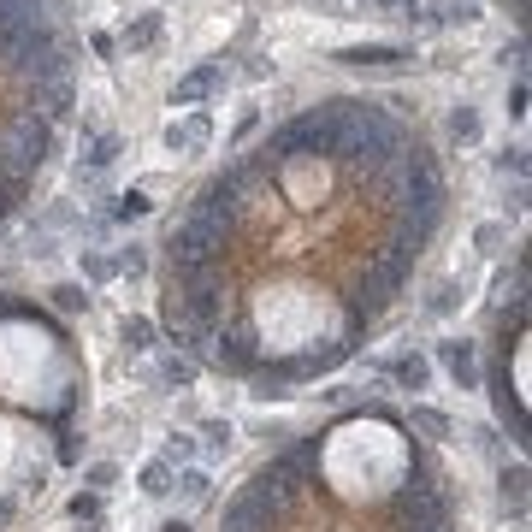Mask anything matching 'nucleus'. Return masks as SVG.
<instances>
[{
	"instance_id": "obj_1",
	"label": "nucleus",
	"mask_w": 532,
	"mask_h": 532,
	"mask_svg": "<svg viewBox=\"0 0 532 532\" xmlns=\"http://www.w3.org/2000/svg\"><path fill=\"white\" fill-rule=\"evenodd\" d=\"M444 207L408 95H326L190 190L160 237L154 326L249 397H296L391 314Z\"/></svg>"
},
{
	"instance_id": "obj_2",
	"label": "nucleus",
	"mask_w": 532,
	"mask_h": 532,
	"mask_svg": "<svg viewBox=\"0 0 532 532\" xmlns=\"http://www.w3.org/2000/svg\"><path fill=\"white\" fill-rule=\"evenodd\" d=\"M89 367L71 332L30 296L0 290V532L77 467Z\"/></svg>"
},
{
	"instance_id": "obj_3",
	"label": "nucleus",
	"mask_w": 532,
	"mask_h": 532,
	"mask_svg": "<svg viewBox=\"0 0 532 532\" xmlns=\"http://www.w3.org/2000/svg\"><path fill=\"white\" fill-rule=\"evenodd\" d=\"M77 113V36L54 0H0V231L24 213Z\"/></svg>"
},
{
	"instance_id": "obj_4",
	"label": "nucleus",
	"mask_w": 532,
	"mask_h": 532,
	"mask_svg": "<svg viewBox=\"0 0 532 532\" xmlns=\"http://www.w3.org/2000/svg\"><path fill=\"white\" fill-rule=\"evenodd\" d=\"M497 367H491V402H497V420L509 426L515 450H527L532 420H527V302H509L497 308Z\"/></svg>"
},
{
	"instance_id": "obj_5",
	"label": "nucleus",
	"mask_w": 532,
	"mask_h": 532,
	"mask_svg": "<svg viewBox=\"0 0 532 532\" xmlns=\"http://www.w3.org/2000/svg\"><path fill=\"white\" fill-rule=\"evenodd\" d=\"M213 136H219L213 113H207V107H190V113H178V119H166V125H160V148H166V154H178V160H196V154L213 148Z\"/></svg>"
},
{
	"instance_id": "obj_6",
	"label": "nucleus",
	"mask_w": 532,
	"mask_h": 532,
	"mask_svg": "<svg viewBox=\"0 0 532 532\" xmlns=\"http://www.w3.org/2000/svg\"><path fill=\"white\" fill-rule=\"evenodd\" d=\"M225 83H231V66H225V60H201V66H190L166 89V101H172L178 113H190V107H207L213 95H225Z\"/></svg>"
},
{
	"instance_id": "obj_7",
	"label": "nucleus",
	"mask_w": 532,
	"mask_h": 532,
	"mask_svg": "<svg viewBox=\"0 0 532 532\" xmlns=\"http://www.w3.org/2000/svg\"><path fill=\"white\" fill-rule=\"evenodd\" d=\"M332 60L349 71H391V66H408L414 48H402V42H355V48H337Z\"/></svg>"
},
{
	"instance_id": "obj_8",
	"label": "nucleus",
	"mask_w": 532,
	"mask_h": 532,
	"mask_svg": "<svg viewBox=\"0 0 532 532\" xmlns=\"http://www.w3.org/2000/svg\"><path fill=\"white\" fill-rule=\"evenodd\" d=\"M438 367L456 379V391H479V343H467V337H444L438 343Z\"/></svg>"
},
{
	"instance_id": "obj_9",
	"label": "nucleus",
	"mask_w": 532,
	"mask_h": 532,
	"mask_svg": "<svg viewBox=\"0 0 532 532\" xmlns=\"http://www.w3.org/2000/svg\"><path fill=\"white\" fill-rule=\"evenodd\" d=\"M77 148H83V160H77V172H107L113 160H119V136L113 131H95V125H83V136H77Z\"/></svg>"
},
{
	"instance_id": "obj_10",
	"label": "nucleus",
	"mask_w": 532,
	"mask_h": 532,
	"mask_svg": "<svg viewBox=\"0 0 532 532\" xmlns=\"http://www.w3.org/2000/svg\"><path fill=\"white\" fill-rule=\"evenodd\" d=\"M160 36H166V12H136L131 24L119 30V48L125 54H148V48H160Z\"/></svg>"
},
{
	"instance_id": "obj_11",
	"label": "nucleus",
	"mask_w": 532,
	"mask_h": 532,
	"mask_svg": "<svg viewBox=\"0 0 532 532\" xmlns=\"http://www.w3.org/2000/svg\"><path fill=\"white\" fill-rule=\"evenodd\" d=\"M408 432H414L420 444H444L456 426H450V414H444V408H432V402H414V408H408Z\"/></svg>"
},
{
	"instance_id": "obj_12",
	"label": "nucleus",
	"mask_w": 532,
	"mask_h": 532,
	"mask_svg": "<svg viewBox=\"0 0 532 532\" xmlns=\"http://www.w3.org/2000/svg\"><path fill=\"white\" fill-rule=\"evenodd\" d=\"M385 385H402V391H426L432 385V361L426 355H397L385 367Z\"/></svg>"
},
{
	"instance_id": "obj_13",
	"label": "nucleus",
	"mask_w": 532,
	"mask_h": 532,
	"mask_svg": "<svg viewBox=\"0 0 532 532\" xmlns=\"http://www.w3.org/2000/svg\"><path fill=\"white\" fill-rule=\"evenodd\" d=\"M148 213H154V190L131 184L125 196H113V207H107V225H136V219H148Z\"/></svg>"
},
{
	"instance_id": "obj_14",
	"label": "nucleus",
	"mask_w": 532,
	"mask_h": 532,
	"mask_svg": "<svg viewBox=\"0 0 532 532\" xmlns=\"http://www.w3.org/2000/svg\"><path fill=\"white\" fill-rule=\"evenodd\" d=\"M497 491H503V509H515V521H527V462H503Z\"/></svg>"
},
{
	"instance_id": "obj_15",
	"label": "nucleus",
	"mask_w": 532,
	"mask_h": 532,
	"mask_svg": "<svg viewBox=\"0 0 532 532\" xmlns=\"http://www.w3.org/2000/svg\"><path fill=\"white\" fill-rule=\"evenodd\" d=\"M444 131H450V142H456V148H473V142L485 136V119H479V107L456 101V107H450V119H444Z\"/></svg>"
},
{
	"instance_id": "obj_16",
	"label": "nucleus",
	"mask_w": 532,
	"mask_h": 532,
	"mask_svg": "<svg viewBox=\"0 0 532 532\" xmlns=\"http://www.w3.org/2000/svg\"><path fill=\"white\" fill-rule=\"evenodd\" d=\"M154 337H160V326H154L148 314H125V320H119V343H125L131 355H148V349H154Z\"/></svg>"
},
{
	"instance_id": "obj_17",
	"label": "nucleus",
	"mask_w": 532,
	"mask_h": 532,
	"mask_svg": "<svg viewBox=\"0 0 532 532\" xmlns=\"http://www.w3.org/2000/svg\"><path fill=\"white\" fill-rule=\"evenodd\" d=\"M48 302H54V314H89V302H95V296H89V284H83V278H66V284H54V290H48Z\"/></svg>"
},
{
	"instance_id": "obj_18",
	"label": "nucleus",
	"mask_w": 532,
	"mask_h": 532,
	"mask_svg": "<svg viewBox=\"0 0 532 532\" xmlns=\"http://www.w3.org/2000/svg\"><path fill=\"white\" fill-rule=\"evenodd\" d=\"M201 379V361H190V355H184V349H178V355H166V361H160V385H172V391H190V385H196Z\"/></svg>"
},
{
	"instance_id": "obj_19",
	"label": "nucleus",
	"mask_w": 532,
	"mask_h": 532,
	"mask_svg": "<svg viewBox=\"0 0 532 532\" xmlns=\"http://www.w3.org/2000/svg\"><path fill=\"white\" fill-rule=\"evenodd\" d=\"M136 485H142V497H166V491L178 485V467L154 456V462H142V473H136Z\"/></svg>"
},
{
	"instance_id": "obj_20",
	"label": "nucleus",
	"mask_w": 532,
	"mask_h": 532,
	"mask_svg": "<svg viewBox=\"0 0 532 532\" xmlns=\"http://www.w3.org/2000/svg\"><path fill=\"white\" fill-rule=\"evenodd\" d=\"M473 249H479L485 261H497V255L509 249V225H503V219H479V225H473Z\"/></svg>"
},
{
	"instance_id": "obj_21",
	"label": "nucleus",
	"mask_w": 532,
	"mask_h": 532,
	"mask_svg": "<svg viewBox=\"0 0 532 532\" xmlns=\"http://www.w3.org/2000/svg\"><path fill=\"white\" fill-rule=\"evenodd\" d=\"M77 272H83V284H113L119 278V266L107 249H77Z\"/></svg>"
},
{
	"instance_id": "obj_22",
	"label": "nucleus",
	"mask_w": 532,
	"mask_h": 532,
	"mask_svg": "<svg viewBox=\"0 0 532 532\" xmlns=\"http://www.w3.org/2000/svg\"><path fill=\"white\" fill-rule=\"evenodd\" d=\"M172 491H184L190 503H207V497H213V473H207V467H184Z\"/></svg>"
},
{
	"instance_id": "obj_23",
	"label": "nucleus",
	"mask_w": 532,
	"mask_h": 532,
	"mask_svg": "<svg viewBox=\"0 0 532 532\" xmlns=\"http://www.w3.org/2000/svg\"><path fill=\"white\" fill-rule=\"evenodd\" d=\"M462 302H467V290L456 284V278H450V284H438V290L426 296V314H438V320H444V314H456Z\"/></svg>"
},
{
	"instance_id": "obj_24",
	"label": "nucleus",
	"mask_w": 532,
	"mask_h": 532,
	"mask_svg": "<svg viewBox=\"0 0 532 532\" xmlns=\"http://www.w3.org/2000/svg\"><path fill=\"white\" fill-rule=\"evenodd\" d=\"M497 172H503V178H515V184H527V142L497 148Z\"/></svg>"
},
{
	"instance_id": "obj_25",
	"label": "nucleus",
	"mask_w": 532,
	"mask_h": 532,
	"mask_svg": "<svg viewBox=\"0 0 532 532\" xmlns=\"http://www.w3.org/2000/svg\"><path fill=\"white\" fill-rule=\"evenodd\" d=\"M113 266H119V278H142V272H148V243H125V249L113 255Z\"/></svg>"
},
{
	"instance_id": "obj_26",
	"label": "nucleus",
	"mask_w": 532,
	"mask_h": 532,
	"mask_svg": "<svg viewBox=\"0 0 532 532\" xmlns=\"http://www.w3.org/2000/svg\"><path fill=\"white\" fill-rule=\"evenodd\" d=\"M255 131H261V107H243V113H237V125H231V142H225V148L237 154L243 142H255Z\"/></svg>"
},
{
	"instance_id": "obj_27",
	"label": "nucleus",
	"mask_w": 532,
	"mask_h": 532,
	"mask_svg": "<svg viewBox=\"0 0 532 532\" xmlns=\"http://www.w3.org/2000/svg\"><path fill=\"white\" fill-rule=\"evenodd\" d=\"M201 438H207V456H225L237 432H231V420H201Z\"/></svg>"
},
{
	"instance_id": "obj_28",
	"label": "nucleus",
	"mask_w": 532,
	"mask_h": 532,
	"mask_svg": "<svg viewBox=\"0 0 532 532\" xmlns=\"http://www.w3.org/2000/svg\"><path fill=\"white\" fill-rule=\"evenodd\" d=\"M66 515L71 521H101V491H77L66 503Z\"/></svg>"
},
{
	"instance_id": "obj_29",
	"label": "nucleus",
	"mask_w": 532,
	"mask_h": 532,
	"mask_svg": "<svg viewBox=\"0 0 532 532\" xmlns=\"http://www.w3.org/2000/svg\"><path fill=\"white\" fill-rule=\"evenodd\" d=\"M83 485H89V491H107V485H119V462H89V467H83Z\"/></svg>"
},
{
	"instance_id": "obj_30",
	"label": "nucleus",
	"mask_w": 532,
	"mask_h": 532,
	"mask_svg": "<svg viewBox=\"0 0 532 532\" xmlns=\"http://www.w3.org/2000/svg\"><path fill=\"white\" fill-rule=\"evenodd\" d=\"M444 18H450V24H479L485 6H479V0H444Z\"/></svg>"
},
{
	"instance_id": "obj_31",
	"label": "nucleus",
	"mask_w": 532,
	"mask_h": 532,
	"mask_svg": "<svg viewBox=\"0 0 532 532\" xmlns=\"http://www.w3.org/2000/svg\"><path fill=\"white\" fill-rule=\"evenodd\" d=\"M89 54L113 66V60H119V36H113V30H89Z\"/></svg>"
},
{
	"instance_id": "obj_32",
	"label": "nucleus",
	"mask_w": 532,
	"mask_h": 532,
	"mask_svg": "<svg viewBox=\"0 0 532 532\" xmlns=\"http://www.w3.org/2000/svg\"><path fill=\"white\" fill-rule=\"evenodd\" d=\"M190 456H196V438H190V432H172V438H166V456H160V462H190Z\"/></svg>"
},
{
	"instance_id": "obj_33",
	"label": "nucleus",
	"mask_w": 532,
	"mask_h": 532,
	"mask_svg": "<svg viewBox=\"0 0 532 532\" xmlns=\"http://www.w3.org/2000/svg\"><path fill=\"white\" fill-rule=\"evenodd\" d=\"M527 101H532L527 77H515V83H509V101H503V107H509V119H515V125H521V119H527Z\"/></svg>"
},
{
	"instance_id": "obj_34",
	"label": "nucleus",
	"mask_w": 532,
	"mask_h": 532,
	"mask_svg": "<svg viewBox=\"0 0 532 532\" xmlns=\"http://www.w3.org/2000/svg\"><path fill=\"white\" fill-rule=\"evenodd\" d=\"M497 66H527V36H509V42H503V48H497Z\"/></svg>"
},
{
	"instance_id": "obj_35",
	"label": "nucleus",
	"mask_w": 532,
	"mask_h": 532,
	"mask_svg": "<svg viewBox=\"0 0 532 532\" xmlns=\"http://www.w3.org/2000/svg\"><path fill=\"white\" fill-rule=\"evenodd\" d=\"M308 12H326V18H355V0H302Z\"/></svg>"
},
{
	"instance_id": "obj_36",
	"label": "nucleus",
	"mask_w": 532,
	"mask_h": 532,
	"mask_svg": "<svg viewBox=\"0 0 532 532\" xmlns=\"http://www.w3.org/2000/svg\"><path fill=\"white\" fill-rule=\"evenodd\" d=\"M272 60H266V54H249V60H243V77H249V83H266V77H272Z\"/></svg>"
},
{
	"instance_id": "obj_37",
	"label": "nucleus",
	"mask_w": 532,
	"mask_h": 532,
	"mask_svg": "<svg viewBox=\"0 0 532 532\" xmlns=\"http://www.w3.org/2000/svg\"><path fill=\"white\" fill-rule=\"evenodd\" d=\"M160 532H196V527H190L184 515H172V521H160Z\"/></svg>"
},
{
	"instance_id": "obj_38",
	"label": "nucleus",
	"mask_w": 532,
	"mask_h": 532,
	"mask_svg": "<svg viewBox=\"0 0 532 532\" xmlns=\"http://www.w3.org/2000/svg\"><path fill=\"white\" fill-rule=\"evenodd\" d=\"M497 6H509V18H527V0H497Z\"/></svg>"
},
{
	"instance_id": "obj_39",
	"label": "nucleus",
	"mask_w": 532,
	"mask_h": 532,
	"mask_svg": "<svg viewBox=\"0 0 532 532\" xmlns=\"http://www.w3.org/2000/svg\"><path fill=\"white\" fill-rule=\"evenodd\" d=\"M367 6H379V12H402L408 0H367Z\"/></svg>"
},
{
	"instance_id": "obj_40",
	"label": "nucleus",
	"mask_w": 532,
	"mask_h": 532,
	"mask_svg": "<svg viewBox=\"0 0 532 532\" xmlns=\"http://www.w3.org/2000/svg\"><path fill=\"white\" fill-rule=\"evenodd\" d=\"M266 6H272V0H266Z\"/></svg>"
}]
</instances>
